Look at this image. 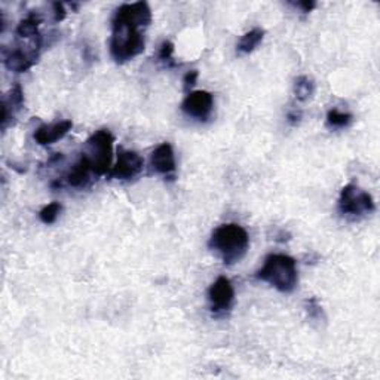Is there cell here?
Returning a JSON list of instances; mask_svg holds the SVG:
<instances>
[{
	"instance_id": "cell-1",
	"label": "cell",
	"mask_w": 380,
	"mask_h": 380,
	"mask_svg": "<svg viewBox=\"0 0 380 380\" xmlns=\"http://www.w3.org/2000/svg\"><path fill=\"white\" fill-rule=\"evenodd\" d=\"M151 23V10L146 2L125 3L116 9L112 19L110 56L117 64L131 61L144 52L146 42L140 28Z\"/></svg>"
},
{
	"instance_id": "cell-2",
	"label": "cell",
	"mask_w": 380,
	"mask_h": 380,
	"mask_svg": "<svg viewBox=\"0 0 380 380\" xmlns=\"http://www.w3.org/2000/svg\"><path fill=\"white\" fill-rule=\"evenodd\" d=\"M208 247L223 260L224 265H235L247 254L249 236L242 226L226 223L213 232Z\"/></svg>"
},
{
	"instance_id": "cell-3",
	"label": "cell",
	"mask_w": 380,
	"mask_h": 380,
	"mask_svg": "<svg viewBox=\"0 0 380 380\" xmlns=\"http://www.w3.org/2000/svg\"><path fill=\"white\" fill-rule=\"evenodd\" d=\"M256 278L265 281L281 292L295 291L299 282L296 260L287 254H270L257 270Z\"/></svg>"
},
{
	"instance_id": "cell-4",
	"label": "cell",
	"mask_w": 380,
	"mask_h": 380,
	"mask_svg": "<svg viewBox=\"0 0 380 380\" xmlns=\"http://www.w3.org/2000/svg\"><path fill=\"white\" fill-rule=\"evenodd\" d=\"M113 143L115 137L108 129H99L86 140L83 155L91 162L97 177L108 174L113 167Z\"/></svg>"
},
{
	"instance_id": "cell-5",
	"label": "cell",
	"mask_w": 380,
	"mask_h": 380,
	"mask_svg": "<svg viewBox=\"0 0 380 380\" xmlns=\"http://www.w3.org/2000/svg\"><path fill=\"white\" fill-rule=\"evenodd\" d=\"M376 210L374 199L368 192L358 188L356 184H346L340 192L339 211L343 215H364Z\"/></svg>"
},
{
	"instance_id": "cell-6",
	"label": "cell",
	"mask_w": 380,
	"mask_h": 380,
	"mask_svg": "<svg viewBox=\"0 0 380 380\" xmlns=\"http://www.w3.org/2000/svg\"><path fill=\"white\" fill-rule=\"evenodd\" d=\"M208 300L211 305V312L217 317L229 312L235 301V288L229 278L219 276L208 290Z\"/></svg>"
},
{
	"instance_id": "cell-7",
	"label": "cell",
	"mask_w": 380,
	"mask_h": 380,
	"mask_svg": "<svg viewBox=\"0 0 380 380\" xmlns=\"http://www.w3.org/2000/svg\"><path fill=\"white\" fill-rule=\"evenodd\" d=\"M143 167L144 160L137 151L119 149L116 164L112 167L110 172L107 174V177L116 180H131L143 171Z\"/></svg>"
},
{
	"instance_id": "cell-8",
	"label": "cell",
	"mask_w": 380,
	"mask_h": 380,
	"mask_svg": "<svg viewBox=\"0 0 380 380\" xmlns=\"http://www.w3.org/2000/svg\"><path fill=\"white\" fill-rule=\"evenodd\" d=\"M214 108V97L208 91H193L181 103V110L199 122L208 121Z\"/></svg>"
},
{
	"instance_id": "cell-9",
	"label": "cell",
	"mask_w": 380,
	"mask_h": 380,
	"mask_svg": "<svg viewBox=\"0 0 380 380\" xmlns=\"http://www.w3.org/2000/svg\"><path fill=\"white\" fill-rule=\"evenodd\" d=\"M150 167L155 172L162 174L165 179L174 180L176 174V156H174V149L170 143L159 144L154 154L150 156Z\"/></svg>"
},
{
	"instance_id": "cell-10",
	"label": "cell",
	"mask_w": 380,
	"mask_h": 380,
	"mask_svg": "<svg viewBox=\"0 0 380 380\" xmlns=\"http://www.w3.org/2000/svg\"><path fill=\"white\" fill-rule=\"evenodd\" d=\"M40 52L31 51V49H23L21 47L5 52L3 63L8 70L15 73H24L35 66L39 60Z\"/></svg>"
},
{
	"instance_id": "cell-11",
	"label": "cell",
	"mask_w": 380,
	"mask_h": 380,
	"mask_svg": "<svg viewBox=\"0 0 380 380\" xmlns=\"http://www.w3.org/2000/svg\"><path fill=\"white\" fill-rule=\"evenodd\" d=\"M72 128H73L72 121H60L56 124L42 125L36 129L35 140H36V143L40 146L53 144V143H57L58 140L66 137L70 133Z\"/></svg>"
},
{
	"instance_id": "cell-12",
	"label": "cell",
	"mask_w": 380,
	"mask_h": 380,
	"mask_svg": "<svg viewBox=\"0 0 380 380\" xmlns=\"http://www.w3.org/2000/svg\"><path fill=\"white\" fill-rule=\"evenodd\" d=\"M92 176H95V174L91 167V162L82 154L79 160L76 162L74 167L69 171V174L66 176V183L74 189H82V188L88 186L90 181L92 180L91 179Z\"/></svg>"
},
{
	"instance_id": "cell-13",
	"label": "cell",
	"mask_w": 380,
	"mask_h": 380,
	"mask_svg": "<svg viewBox=\"0 0 380 380\" xmlns=\"http://www.w3.org/2000/svg\"><path fill=\"white\" fill-rule=\"evenodd\" d=\"M24 104V92L21 85L17 83L14 88H10L8 99H3L2 101V129L5 131L8 126L9 117H14L15 112H18Z\"/></svg>"
},
{
	"instance_id": "cell-14",
	"label": "cell",
	"mask_w": 380,
	"mask_h": 380,
	"mask_svg": "<svg viewBox=\"0 0 380 380\" xmlns=\"http://www.w3.org/2000/svg\"><path fill=\"white\" fill-rule=\"evenodd\" d=\"M40 24H42V17L38 13L28 14L24 19L19 21V24L17 27L18 39H24L28 42L42 39V35L39 31Z\"/></svg>"
},
{
	"instance_id": "cell-15",
	"label": "cell",
	"mask_w": 380,
	"mask_h": 380,
	"mask_svg": "<svg viewBox=\"0 0 380 380\" xmlns=\"http://www.w3.org/2000/svg\"><path fill=\"white\" fill-rule=\"evenodd\" d=\"M265 38V30L263 28H253V30H249L248 33H245L241 40L238 42V52H241V53H249V52H253L260 43H262Z\"/></svg>"
},
{
	"instance_id": "cell-16",
	"label": "cell",
	"mask_w": 380,
	"mask_h": 380,
	"mask_svg": "<svg viewBox=\"0 0 380 380\" xmlns=\"http://www.w3.org/2000/svg\"><path fill=\"white\" fill-rule=\"evenodd\" d=\"M295 97L297 101H309L313 94H315V82L309 78V76H299V78L295 81Z\"/></svg>"
},
{
	"instance_id": "cell-17",
	"label": "cell",
	"mask_w": 380,
	"mask_h": 380,
	"mask_svg": "<svg viewBox=\"0 0 380 380\" xmlns=\"http://www.w3.org/2000/svg\"><path fill=\"white\" fill-rule=\"evenodd\" d=\"M354 116L351 113L340 112L338 108H331L327 113V126L331 129H343L352 124Z\"/></svg>"
},
{
	"instance_id": "cell-18",
	"label": "cell",
	"mask_w": 380,
	"mask_h": 380,
	"mask_svg": "<svg viewBox=\"0 0 380 380\" xmlns=\"http://www.w3.org/2000/svg\"><path fill=\"white\" fill-rule=\"evenodd\" d=\"M61 210H63V207H61L60 202H51V204L45 205V207L40 210L39 219H40L42 223H45V224L56 223Z\"/></svg>"
},
{
	"instance_id": "cell-19",
	"label": "cell",
	"mask_w": 380,
	"mask_h": 380,
	"mask_svg": "<svg viewBox=\"0 0 380 380\" xmlns=\"http://www.w3.org/2000/svg\"><path fill=\"white\" fill-rule=\"evenodd\" d=\"M158 57H159V61L164 63L165 66L168 67L176 66V63H174V45L170 40H165L164 43H162Z\"/></svg>"
},
{
	"instance_id": "cell-20",
	"label": "cell",
	"mask_w": 380,
	"mask_h": 380,
	"mask_svg": "<svg viewBox=\"0 0 380 380\" xmlns=\"http://www.w3.org/2000/svg\"><path fill=\"white\" fill-rule=\"evenodd\" d=\"M306 312H308V317L312 320L322 318V308L315 297H311L306 300Z\"/></svg>"
},
{
	"instance_id": "cell-21",
	"label": "cell",
	"mask_w": 380,
	"mask_h": 380,
	"mask_svg": "<svg viewBox=\"0 0 380 380\" xmlns=\"http://www.w3.org/2000/svg\"><path fill=\"white\" fill-rule=\"evenodd\" d=\"M198 78H199L198 70H190V72H188L186 76H184V79H183V88H184V91H186V92L189 94L190 90L193 88V86L197 85Z\"/></svg>"
},
{
	"instance_id": "cell-22",
	"label": "cell",
	"mask_w": 380,
	"mask_h": 380,
	"mask_svg": "<svg viewBox=\"0 0 380 380\" xmlns=\"http://www.w3.org/2000/svg\"><path fill=\"white\" fill-rule=\"evenodd\" d=\"M52 8H53V19H56V23H61V21L67 15L66 9H64V5L60 2H56L52 5Z\"/></svg>"
},
{
	"instance_id": "cell-23",
	"label": "cell",
	"mask_w": 380,
	"mask_h": 380,
	"mask_svg": "<svg viewBox=\"0 0 380 380\" xmlns=\"http://www.w3.org/2000/svg\"><path fill=\"white\" fill-rule=\"evenodd\" d=\"M295 6L300 8L305 14H309L311 10H312L315 6H317V3H315V2H308V0H306V2H297V3H295Z\"/></svg>"
},
{
	"instance_id": "cell-24",
	"label": "cell",
	"mask_w": 380,
	"mask_h": 380,
	"mask_svg": "<svg viewBox=\"0 0 380 380\" xmlns=\"http://www.w3.org/2000/svg\"><path fill=\"white\" fill-rule=\"evenodd\" d=\"M299 121H300V113H296V112L288 113V122L291 125H296Z\"/></svg>"
}]
</instances>
